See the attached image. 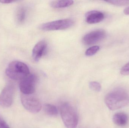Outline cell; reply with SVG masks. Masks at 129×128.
Returning <instances> with one entry per match:
<instances>
[{
	"label": "cell",
	"mask_w": 129,
	"mask_h": 128,
	"mask_svg": "<svg viewBox=\"0 0 129 128\" xmlns=\"http://www.w3.org/2000/svg\"><path fill=\"white\" fill-rule=\"evenodd\" d=\"M105 101L107 106L111 110H116L129 104V95L122 89H117L106 95Z\"/></svg>",
	"instance_id": "obj_1"
},
{
	"label": "cell",
	"mask_w": 129,
	"mask_h": 128,
	"mask_svg": "<svg viewBox=\"0 0 129 128\" xmlns=\"http://www.w3.org/2000/svg\"><path fill=\"white\" fill-rule=\"evenodd\" d=\"M100 47L98 46H93L88 49L86 51L85 54L86 56H92L97 53Z\"/></svg>",
	"instance_id": "obj_15"
},
{
	"label": "cell",
	"mask_w": 129,
	"mask_h": 128,
	"mask_svg": "<svg viewBox=\"0 0 129 128\" xmlns=\"http://www.w3.org/2000/svg\"><path fill=\"white\" fill-rule=\"evenodd\" d=\"M26 16L25 10L23 8L19 9L17 14V21L20 23H22L25 20Z\"/></svg>",
	"instance_id": "obj_14"
},
{
	"label": "cell",
	"mask_w": 129,
	"mask_h": 128,
	"mask_svg": "<svg viewBox=\"0 0 129 128\" xmlns=\"http://www.w3.org/2000/svg\"><path fill=\"white\" fill-rule=\"evenodd\" d=\"M89 88L92 91L100 92L101 90V85L100 83L96 82H90L89 84Z\"/></svg>",
	"instance_id": "obj_16"
},
{
	"label": "cell",
	"mask_w": 129,
	"mask_h": 128,
	"mask_svg": "<svg viewBox=\"0 0 129 128\" xmlns=\"http://www.w3.org/2000/svg\"><path fill=\"white\" fill-rule=\"evenodd\" d=\"M15 89L11 85L5 86L0 94V105L4 107L11 106L13 101Z\"/></svg>",
	"instance_id": "obj_7"
},
{
	"label": "cell",
	"mask_w": 129,
	"mask_h": 128,
	"mask_svg": "<svg viewBox=\"0 0 129 128\" xmlns=\"http://www.w3.org/2000/svg\"><path fill=\"white\" fill-rule=\"evenodd\" d=\"M105 18L104 14L102 12L96 10L91 11L86 13V21L89 24H95L102 21Z\"/></svg>",
	"instance_id": "obj_10"
},
{
	"label": "cell",
	"mask_w": 129,
	"mask_h": 128,
	"mask_svg": "<svg viewBox=\"0 0 129 128\" xmlns=\"http://www.w3.org/2000/svg\"><path fill=\"white\" fill-rule=\"evenodd\" d=\"M44 110L45 113L48 115L56 116L58 113L56 106L50 104H47L44 105Z\"/></svg>",
	"instance_id": "obj_13"
},
{
	"label": "cell",
	"mask_w": 129,
	"mask_h": 128,
	"mask_svg": "<svg viewBox=\"0 0 129 128\" xmlns=\"http://www.w3.org/2000/svg\"><path fill=\"white\" fill-rule=\"evenodd\" d=\"M1 118H0V121H1Z\"/></svg>",
	"instance_id": "obj_22"
},
{
	"label": "cell",
	"mask_w": 129,
	"mask_h": 128,
	"mask_svg": "<svg viewBox=\"0 0 129 128\" xmlns=\"http://www.w3.org/2000/svg\"><path fill=\"white\" fill-rule=\"evenodd\" d=\"M114 123L119 126H124L127 124L128 121V116L124 113H117L113 116Z\"/></svg>",
	"instance_id": "obj_11"
},
{
	"label": "cell",
	"mask_w": 129,
	"mask_h": 128,
	"mask_svg": "<svg viewBox=\"0 0 129 128\" xmlns=\"http://www.w3.org/2000/svg\"><path fill=\"white\" fill-rule=\"evenodd\" d=\"M106 36V32L102 29L92 31L83 37V41L86 45L94 44L104 39Z\"/></svg>",
	"instance_id": "obj_8"
},
{
	"label": "cell",
	"mask_w": 129,
	"mask_h": 128,
	"mask_svg": "<svg viewBox=\"0 0 129 128\" xmlns=\"http://www.w3.org/2000/svg\"><path fill=\"white\" fill-rule=\"evenodd\" d=\"M0 128H10L8 125L4 120L0 121Z\"/></svg>",
	"instance_id": "obj_19"
},
{
	"label": "cell",
	"mask_w": 129,
	"mask_h": 128,
	"mask_svg": "<svg viewBox=\"0 0 129 128\" xmlns=\"http://www.w3.org/2000/svg\"><path fill=\"white\" fill-rule=\"evenodd\" d=\"M21 101L24 108L32 113L39 112L42 108L41 103L38 98L32 94H22Z\"/></svg>",
	"instance_id": "obj_4"
},
{
	"label": "cell",
	"mask_w": 129,
	"mask_h": 128,
	"mask_svg": "<svg viewBox=\"0 0 129 128\" xmlns=\"http://www.w3.org/2000/svg\"><path fill=\"white\" fill-rule=\"evenodd\" d=\"M124 14L126 15H129V7H127L123 11Z\"/></svg>",
	"instance_id": "obj_21"
},
{
	"label": "cell",
	"mask_w": 129,
	"mask_h": 128,
	"mask_svg": "<svg viewBox=\"0 0 129 128\" xmlns=\"http://www.w3.org/2000/svg\"><path fill=\"white\" fill-rule=\"evenodd\" d=\"M14 1H11V0H1L0 1V2L3 4H10Z\"/></svg>",
	"instance_id": "obj_20"
},
{
	"label": "cell",
	"mask_w": 129,
	"mask_h": 128,
	"mask_svg": "<svg viewBox=\"0 0 129 128\" xmlns=\"http://www.w3.org/2000/svg\"><path fill=\"white\" fill-rule=\"evenodd\" d=\"M120 73L124 76L129 75V62L122 68L120 71Z\"/></svg>",
	"instance_id": "obj_18"
},
{
	"label": "cell",
	"mask_w": 129,
	"mask_h": 128,
	"mask_svg": "<svg viewBox=\"0 0 129 128\" xmlns=\"http://www.w3.org/2000/svg\"><path fill=\"white\" fill-rule=\"evenodd\" d=\"M105 2L116 6H124L129 4V1H108Z\"/></svg>",
	"instance_id": "obj_17"
},
{
	"label": "cell",
	"mask_w": 129,
	"mask_h": 128,
	"mask_svg": "<svg viewBox=\"0 0 129 128\" xmlns=\"http://www.w3.org/2000/svg\"><path fill=\"white\" fill-rule=\"evenodd\" d=\"M62 120L67 128H76L79 121V117L74 107L70 104L64 103L60 107Z\"/></svg>",
	"instance_id": "obj_2"
},
{
	"label": "cell",
	"mask_w": 129,
	"mask_h": 128,
	"mask_svg": "<svg viewBox=\"0 0 129 128\" xmlns=\"http://www.w3.org/2000/svg\"><path fill=\"white\" fill-rule=\"evenodd\" d=\"M74 24L71 19H64L44 23L40 26V29L45 31L64 30L70 28Z\"/></svg>",
	"instance_id": "obj_5"
},
{
	"label": "cell",
	"mask_w": 129,
	"mask_h": 128,
	"mask_svg": "<svg viewBox=\"0 0 129 128\" xmlns=\"http://www.w3.org/2000/svg\"><path fill=\"white\" fill-rule=\"evenodd\" d=\"M73 3V1H56L51 2L50 5L54 8H64L71 6Z\"/></svg>",
	"instance_id": "obj_12"
},
{
	"label": "cell",
	"mask_w": 129,
	"mask_h": 128,
	"mask_svg": "<svg viewBox=\"0 0 129 128\" xmlns=\"http://www.w3.org/2000/svg\"><path fill=\"white\" fill-rule=\"evenodd\" d=\"M37 77L34 74H29L20 80L19 85L20 89L24 94H32L35 91Z\"/></svg>",
	"instance_id": "obj_6"
},
{
	"label": "cell",
	"mask_w": 129,
	"mask_h": 128,
	"mask_svg": "<svg viewBox=\"0 0 129 128\" xmlns=\"http://www.w3.org/2000/svg\"><path fill=\"white\" fill-rule=\"evenodd\" d=\"M5 73L10 79L20 80L30 74L28 66L18 61L11 62L6 68Z\"/></svg>",
	"instance_id": "obj_3"
},
{
	"label": "cell",
	"mask_w": 129,
	"mask_h": 128,
	"mask_svg": "<svg viewBox=\"0 0 129 128\" xmlns=\"http://www.w3.org/2000/svg\"><path fill=\"white\" fill-rule=\"evenodd\" d=\"M47 48V43L45 41L42 40L38 42L33 48L32 51V57L34 61H39Z\"/></svg>",
	"instance_id": "obj_9"
}]
</instances>
